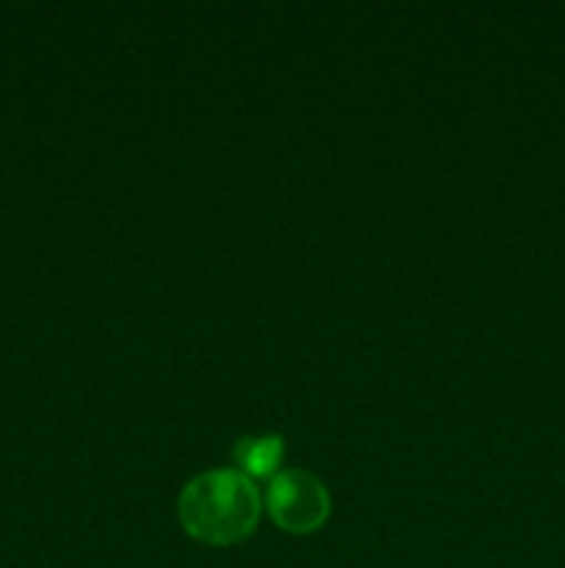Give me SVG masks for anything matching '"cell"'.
I'll return each mask as SVG.
<instances>
[{"label": "cell", "instance_id": "cell-1", "mask_svg": "<svg viewBox=\"0 0 565 568\" xmlns=\"http://www.w3.org/2000/svg\"><path fill=\"white\" fill-rule=\"evenodd\" d=\"M177 510L183 530L194 541L230 547L253 536L258 527L260 494L242 471H205L183 488Z\"/></svg>", "mask_w": 565, "mask_h": 568}, {"label": "cell", "instance_id": "cell-2", "mask_svg": "<svg viewBox=\"0 0 565 568\" xmlns=\"http://www.w3.org/2000/svg\"><path fill=\"white\" fill-rule=\"evenodd\" d=\"M266 508L277 527L294 536H308L330 519V494L310 471L288 469L269 483Z\"/></svg>", "mask_w": 565, "mask_h": 568}, {"label": "cell", "instance_id": "cell-3", "mask_svg": "<svg viewBox=\"0 0 565 568\" xmlns=\"http://www.w3.org/2000/svg\"><path fill=\"white\" fill-rule=\"evenodd\" d=\"M282 453V438L280 436H258V438H242L233 449V458L242 466L247 475L253 477H269L275 475L280 466Z\"/></svg>", "mask_w": 565, "mask_h": 568}]
</instances>
